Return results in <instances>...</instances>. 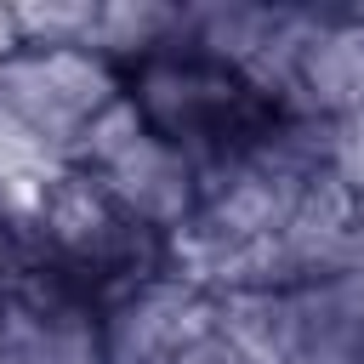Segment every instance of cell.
I'll use <instances>...</instances> for the list:
<instances>
[{"label": "cell", "mask_w": 364, "mask_h": 364, "mask_svg": "<svg viewBox=\"0 0 364 364\" xmlns=\"http://www.w3.org/2000/svg\"><path fill=\"white\" fill-rule=\"evenodd\" d=\"M34 267H40V250H34L28 228L0 210V301H17L23 284L34 279Z\"/></svg>", "instance_id": "cell-9"}, {"label": "cell", "mask_w": 364, "mask_h": 364, "mask_svg": "<svg viewBox=\"0 0 364 364\" xmlns=\"http://www.w3.org/2000/svg\"><path fill=\"white\" fill-rule=\"evenodd\" d=\"M119 80H125V102L136 108V119L154 136H165L171 148H182L205 176L216 165L239 159L279 119V102L250 74H239L182 40L142 57Z\"/></svg>", "instance_id": "cell-1"}, {"label": "cell", "mask_w": 364, "mask_h": 364, "mask_svg": "<svg viewBox=\"0 0 364 364\" xmlns=\"http://www.w3.org/2000/svg\"><path fill=\"white\" fill-rule=\"evenodd\" d=\"M176 364H245V358H239V353H233L222 336H210V341H199L188 358H176Z\"/></svg>", "instance_id": "cell-10"}, {"label": "cell", "mask_w": 364, "mask_h": 364, "mask_svg": "<svg viewBox=\"0 0 364 364\" xmlns=\"http://www.w3.org/2000/svg\"><path fill=\"white\" fill-rule=\"evenodd\" d=\"M119 97H125L119 68L102 63L91 46H17L0 57V108L57 159H68L74 142Z\"/></svg>", "instance_id": "cell-4"}, {"label": "cell", "mask_w": 364, "mask_h": 364, "mask_svg": "<svg viewBox=\"0 0 364 364\" xmlns=\"http://www.w3.org/2000/svg\"><path fill=\"white\" fill-rule=\"evenodd\" d=\"M63 165L85 171L154 239H176L182 228H193L199 199H205V171L182 148H171L165 136H154L125 97L74 142V154Z\"/></svg>", "instance_id": "cell-3"}, {"label": "cell", "mask_w": 364, "mask_h": 364, "mask_svg": "<svg viewBox=\"0 0 364 364\" xmlns=\"http://www.w3.org/2000/svg\"><path fill=\"white\" fill-rule=\"evenodd\" d=\"M216 336V296L171 267L131 279L97 307V364H176Z\"/></svg>", "instance_id": "cell-5"}, {"label": "cell", "mask_w": 364, "mask_h": 364, "mask_svg": "<svg viewBox=\"0 0 364 364\" xmlns=\"http://www.w3.org/2000/svg\"><path fill=\"white\" fill-rule=\"evenodd\" d=\"M28 239H34L40 262L57 267L63 279H74L80 290H91L97 307L114 290H125L131 279H148L165 267V239L136 228L74 165H57V176L46 182V193L28 216Z\"/></svg>", "instance_id": "cell-2"}, {"label": "cell", "mask_w": 364, "mask_h": 364, "mask_svg": "<svg viewBox=\"0 0 364 364\" xmlns=\"http://www.w3.org/2000/svg\"><path fill=\"white\" fill-rule=\"evenodd\" d=\"M324 171L364 205V108L330 119V148H324Z\"/></svg>", "instance_id": "cell-8"}, {"label": "cell", "mask_w": 364, "mask_h": 364, "mask_svg": "<svg viewBox=\"0 0 364 364\" xmlns=\"http://www.w3.org/2000/svg\"><path fill=\"white\" fill-rule=\"evenodd\" d=\"M284 364L364 358V256L301 284H284Z\"/></svg>", "instance_id": "cell-7"}, {"label": "cell", "mask_w": 364, "mask_h": 364, "mask_svg": "<svg viewBox=\"0 0 364 364\" xmlns=\"http://www.w3.org/2000/svg\"><path fill=\"white\" fill-rule=\"evenodd\" d=\"M279 108L307 119H341L364 108V11H307Z\"/></svg>", "instance_id": "cell-6"}]
</instances>
